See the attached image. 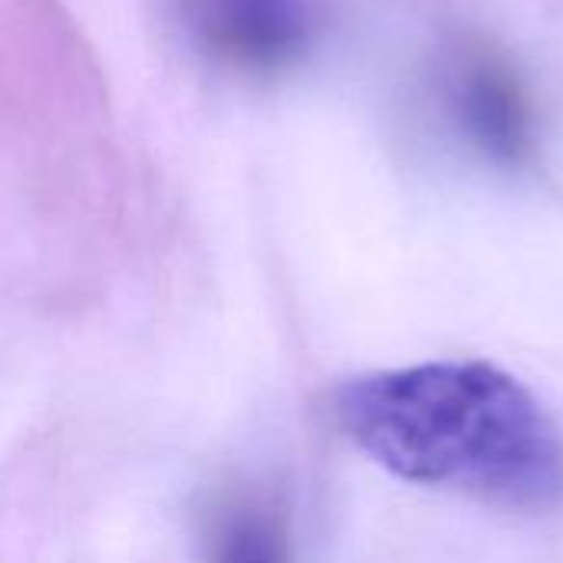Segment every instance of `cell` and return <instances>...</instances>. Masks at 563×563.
Masks as SVG:
<instances>
[{
    "label": "cell",
    "instance_id": "277c9868",
    "mask_svg": "<svg viewBox=\"0 0 563 563\" xmlns=\"http://www.w3.org/2000/svg\"><path fill=\"white\" fill-rule=\"evenodd\" d=\"M205 563H294L287 511L257 492H231L205 515Z\"/></svg>",
    "mask_w": 563,
    "mask_h": 563
},
{
    "label": "cell",
    "instance_id": "6da1fadb",
    "mask_svg": "<svg viewBox=\"0 0 563 563\" xmlns=\"http://www.w3.org/2000/svg\"><path fill=\"white\" fill-rule=\"evenodd\" d=\"M343 435L389 475L518 515L563 508V432L541 399L482 360L366 373L333 393Z\"/></svg>",
    "mask_w": 563,
    "mask_h": 563
},
{
    "label": "cell",
    "instance_id": "3957f363",
    "mask_svg": "<svg viewBox=\"0 0 563 563\" xmlns=\"http://www.w3.org/2000/svg\"><path fill=\"white\" fill-rule=\"evenodd\" d=\"M452 106L459 125L472 142L498 162H521L531 155V115L511 73L492 59H472L455 73Z\"/></svg>",
    "mask_w": 563,
    "mask_h": 563
},
{
    "label": "cell",
    "instance_id": "7a4b0ae2",
    "mask_svg": "<svg viewBox=\"0 0 563 563\" xmlns=\"http://www.w3.org/2000/svg\"><path fill=\"white\" fill-rule=\"evenodd\" d=\"M185 13L214 56L251 69L290 63L310 36L303 0H185Z\"/></svg>",
    "mask_w": 563,
    "mask_h": 563
}]
</instances>
